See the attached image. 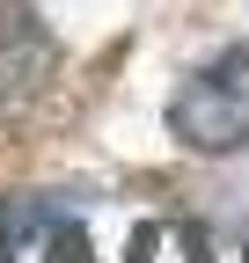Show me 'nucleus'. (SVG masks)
<instances>
[{
    "instance_id": "nucleus-2",
    "label": "nucleus",
    "mask_w": 249,
    "mask_h": 263,
    "mask_svg": "<svg viewBox=\"0 0 249 263\" xmlns=\"http://www.w3.org/2000/svg\"><path fill=\"white\" fill-rule=\"evenodd\" d=\"M59 73V44L51 29L22 8V0H0V110H22L37 103Z\"/></svg>"
},
{
    "instance_id": "nucleus-3",
    "label": "nucleus",
    "mask_w": 249,
    "mask_h": 263,
    "mask_svg": "<svg viewBox=\"0 0 249 263\" xmlns=\"http://www.w3.org/2000/svg\"><path fill=\"white\" fill-rule=\"evenodd\" d=\"M0 263H8V256H0Z\"/></svg>"
},
{
    "instance_id": "nucleus-1",
    "label": "nucleus",
    "mask_w": 249,
    "mask_h": 263,
    "mask_svg": "<svg viewBox=\"0 0 249 263\" xmlns=\"http://www.w3.org/2000/svg\"><path fill=\"white\" fill-rule=\"evenodd\" d=\"M169 132L191 154H242L249 146V44H227L169 95Z\"/></svg>"
}]
</instances>
